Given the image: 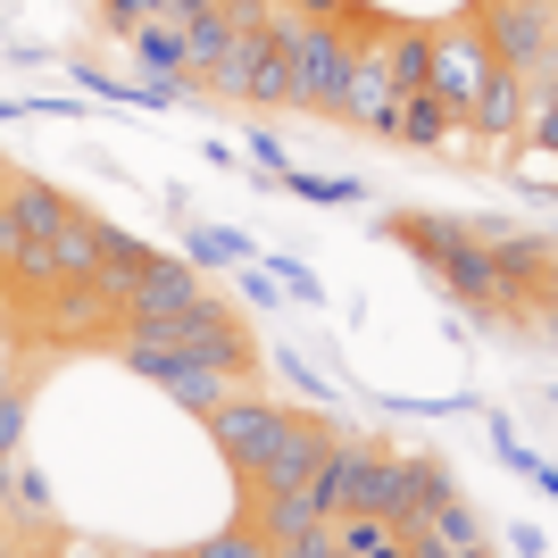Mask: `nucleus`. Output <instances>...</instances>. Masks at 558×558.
Returning <instances> with one entry per match:
<instances>
[{"label":"nucleus","mask_w":558,"mask_h":558,"mask_svg":"<svg viewBox=\"0 0 558 558\" xmlns=\"http://www.w3.org/2000/svg\"><path fill=\"white\" fill-rule=\"evenodd\" d=\"M267 34L283 43V68H292V109H342V75H350V34L317 17H267Z\"/></svg>","instance_id":"f257e3e1"},{"label":"nucleus","mask_w":558,"mask_h":558,"mask_svg":"<svg viewBox=\"0 0 558 558\" xmlns=\"http://www.w3.org/2000/svg\"><path fill=\"white\" fill-rule=\"evenodd\" d=\"M400 242L434 267V276L459 292V301H475V308H500L509 292H500V276H492V251H484V233H466V226H450V217H400Z\"/></svg>","instance_id":"f03ea898"},{"label":"nucleus","mask_w":558,"mask_h":558,"mask_svg":"<svg viewBox=\"0 0 558 558\" xmlns=\"http://www.w3.org/2000/svg\"><path fill=\"white\" fill-rule=\"evenodd\" d=\"M475 34H484L492 68L550 75V0H484V9H475Z\"/></svg>","instance_id":"7ed1b4c3"},{"label":"nucleus","mask_w":558,"mask_h":558,"mask_svg":"<svg viewBox=\"0 0 558 558\" xmlns=\"http://www.w3.org/2000/svg\"><path fill=\"white\" fill-rule=\"evenodd\" d=\"M258 542L292 558H333V517L308 500V484H276L258 492Z\"/></svg>","instance_id":"20e7f679"},{"label":"nucleus","mask_w":558,"mask_h":558,"mask_svg":"<svg viewBox=\"0 0 558 558\" xmlns=\"http://www.w3.org/2000/svg\"><path fill=\"white\" fill-rule=\"evenodd\" d=\"M125 367L150 375V384H167V392L184 400V409H201V417H209L217 400L233 392V375H226V367L192 359V350H167V342H125Z\"/></svg>","instance_id":"39448f33"},{"label":"nucleus","mask_w":558,"mask_h":558,"mask_svg":"<svg viewBox=\"0 0 558 558\" xmlns=\"http://www.w3.org/2000/svg\"><path fill=\"white\" fill-rule=\"evenodd\" d=\"M492 50L475 25H450V34H434V59H425V93L442 100L450 117H466V100H475V84H484Z\"/></svg>","instance_id":"423d86ee"},{"label":"nucleus","mask_w":558,"mask_h":558,"mask_svg":"<svg viewBox=\"0 0 558 558\" xmlns=\"http://www.w3.org/2000/svg\"><path fill=\"white\" fill-rule=\"evenodd\" d=\"M283 425H292V409H276V400H258V392H242V384H233V392L209 409V434H217V450H226L233 466H251L258 450L283 434Z\"/></svg>","instance_id":"0eeeda50"},{"label":"nucleus","mask_w":558,"mask_h":558,"mask_svg":"<svg viewBox=\"0 0 558 558\" xmlns=\"http://www.w3.org/2000/svg\"><path fill=\"white\" fill-rule=\"evenodd\" d=\"M201 301V276H192V258H142V276L117 292V317H175V308Z\"/></svg>","instance_id":"6e6552de"},{"label":"nucleus","mask_w":558,"mask_h":558,"mask_svg":"<svg viewBox=\"0 0 558 558\" xmlns=\"http://www.w3.org/2000/svg\"><path fill=\"white\" fill-rule=\"evenodd\" d=\"M326 425H308V417H292V425H283V434H276V442H267V450H258V459L251 466H242V475H251V484L258 492H276V484H308V475H317V459H326Z\"/></svg>","instance_id":"1a4fd4ad"},{"label":"nucleus","mask_w":558,"mask_h":558,"mask_svg":"<svg viewBox=\"0 0 558 558\" xmlns=\"http://www.w3.org/2000/svg\"><path fill=\"white\" fill-rule=\"evenodd\" d=\"M392 109H400V93L384 75V59H375V43H350V75H342V109L333 117H359L367 134H392Z\"/></svg>","instance_id":"9d476101"},{"label":"nucleus","mask_w":558,"mask_h":558,"mask_svg":"<svg viewBox=\"0 0 558 558\" xmlns=\"http://www.w3.org/2000/svg\"><path fill=\"white\" fill-rule=\"evenodd\" d=\"M459 125H475L484 142H509V134H525V75H509V68H484V84H475V100H466V117Z\"/></svg>","instance_id":"9b49d317"},{"label":"nucleus","mask_w":558,"mask_h":558,"mask_svg":"<svg viewBox=\"0 0 558 558\" xmlns=\"http://www.w3.org/2000/svg\"><path fill=\"white\" fill-rule=\"evenodd\" d=\"M43 317H50V333H100V326H125V317H117V301L100 292L93 276H68V283H50Z\"/></svg>","instance_id":"f8f14e48"},{"label":"nucleus","mask_w":558,"mask_h":558,"mask_svg":"<svg viewBox=\"0 0 558 558\" xmlns=\"http://www.w3.org/2000/svg\"><path fill=\"white\" fill-rule=\"evenodd\" d=\"M125 43H134V59H142V75L150 84H184V25L175 17H142V25H125Z\"/></svg>","instance_id":"ddd939ff"},{"label":"nucleus","mask_w":558,"mask_h":558,"mask_svg":"<svg viewBox=\"0 0 558 558\" xmlns=\"http://www.w3.org/2000/svg\"><path fill=\"white\" fill-rule=\"evenodd\" d=\"M333 550H350V558H409V525H392V517H375V509H350V517H333Z\"/></svg>","instance_id":"4468645a"},{"label":"nucleus","mask_w":558,"mask_h":558,"mask_svg":"<svg viewBox=\"0 0 558 558\" xmlns=\"http://www.w3.org/2000/svg\"><path fill=\"white\" fill-rule=\"evenodd\" d=\"M450 134H459V117H450L442 100L425 93V84H417V93H400V109H392V142H409V150H442Z\"/></svg>","instance_id":"2eb2a0df"},{"label":"nucleus","mask_w":558,"mask_h":558,"mask_svg":"<svg viewBox=\"0 0 558 558\" xmlns=\"http://www.w3.org/2000/svg\"><path fill=\"white\" fill-rule=\"evenodd\" d=\"M492 251V276H500V292H517V283H542L550 276V242L542 233H484Z\"/></svg>","instance_id":"dca6fc26"},{"label":"nucleus","mask_w":558,"mask_h":558,"mask_svg":"<svg viewBox=\"0 0 558 558\" xmlns=\"http://www.w3.org/2000/svg\"><path fill=\"white\" fill-rule=\"evenodd\" d=\"M9 209H17L25 233H59L75 217V201H68V192H50V184H34V175H17V184H9Z\"/></svg>","instance_id":"f3484780"},{"label":"nucleus","mask_w":558,"mask_h":558,"mask_svg":"<svg viewBox=\"0 0 558 558\" xmlns=\"http://www.w3.org/2000/svg\"><path fill=\"white\" fill-rule=\"evenodd\" d=\"M50 251H59V283H68V276H93V267H100V217L75 209L68 226L50 233Z\"/></svg>","instance_id":"a211bd4d"},{"label":"nucleus","mask_w":558,"mask_h":558,"mask_svg":"<svg viewBox=\"0 0 558 558\" xmlns=\"http://www.w3.org/2000/svg\"><path fill=\"white\" fill-rule=\"evenodd\" d=\"M292 100V68H283V43L267 34V50H258V75H251V109H283Z\"/></svg>","instance_id":"6ab92c4d"},{"label":"nucleus","mask_w":558,"mask_h":558,"mask_svg":"<svg viewBox=\"0 0 558 558\" xmlns=\"http://www.w3.org/2000/svg\"><path fill=\"white\" fill-rule=\"evenodd\" d=\"M226 43H233L226 17H192V25H184V68H192V75L217 68V59H226Z\"/></svg>","instance_id":"aec40b11"},{"label":"nucleus","mask_w":558,"mask_h":558,"mask_svg":"<svg viewBox=\"0 0 558 558\" xmlns=\"http://www.w3.org/2000/svg\"><path fill=\"white\" fill-rule=\"evenodd\" d=\"M0 500H17V509L34 517V525H43V517H50V492H43V475H34V466H25V459H9V492H0Z\"/></svg>","instance_id":"412c9836"},{"label":"nucleus","mask_w":558,"mask_h":558,"mask_svg":"<svg viewBox=\"0 0 558 558\" xmlns=\"http://www.w3.org/2000/svg\"><path fill=\"white\" fill-rule=\"evenodd\" d=\"M0 450H9V459L25 450V392L17 384H0Z\"/></svg>","instance_id":"4be33fe9"},{"label":"nucleus","mask_w":558,"mask_h":558,"mask_svg":"<svg viewBox=\"0 0 558 558\" xmlns=\"http://www.w3.org/2000/svg\"><path fill=\"white\" fill-rule=\"evenodd\" d=\"M217 17H226L233 34H267V17H276V9H267V0H217Z\"/></svg>","instance_id":"5701e85b"},{"label":"nucleus","mask_w":558,"mask_h":558,"mask_svg":"<svg viewBox=\"0 0 558 558\" xmlns=\"http://www.w3.org/2000/svg\"><path fill=\"white\" fill-rule=\"evenodd\" d=\"M267 542L258 534H209V542H192V558H258Z\"/></svg>","instance_id":"b1692460"},{"label":"nucleus","mask_w":558,"mask_h":558,"mask_svg":"<svg viewBox=\"0 0 558 558\" xmlns=\"http://www.w3.org/2000/svg\"><path fill=\"white\" fill-rule=\"evenodd\" d=\"M167 0H100V17L117 25V34H125V25H142V17H159Z\"/></svg>","instance_id":"393cba45"},{"label":"nucleus","mask_w":558,"mask_h":558,"mask_svg":"<svg viewBox=\"0 0 558 558\" xmlns=\"http://www.w3.org/2000/svg\"><path fill=\"white\" fill-rule=\"evenodd\" d=\"M192 251H209V258H242V233H209V226H192Z\"/></svg>","instance_id":"a878e982"},{"label":"nucleus","mask_w":558,"mask_h":558,"mask_svg":"<svg viewBox=\"0 0 558 558\" xmlns=\"http://www.w3.org/2000/svg\"><path fill=\"white\" fill-rule=\"evenodd\" d=\"M292 9H301V17H317V25H342V17H350V0H292Z\"/></svg>","instance_id":"bb28decb"},{"label":"nucleus","mask_w":558,"mask_h":558,"mask_svg":"<svg viewBox=\"0 0 558 558\" xmlns=\"http://www.w3.org/2000/svg\"><path fill=\"white\" fill-rule=\"evenodd\" d=\"M159 17H175V25H192V17H217V0H167Z\"/></svg>","instance_id":"cd10ccee"},{"label":"nucleus","mask_w":558,"mask_h":558,"mask_svg":"<svg viewBox=\"0 0 558 558\" xmlns=\"http://www.w3.org/2000/svg\"><path fill=\"white\" fill-rule=\"evenodd\" d=\"M0 492H9V450H0Z\"/></svg>","instance_id":"c85d7f7f"}]
</instances>
